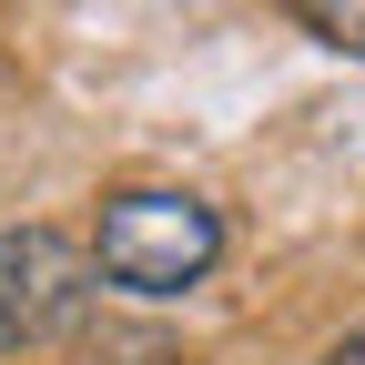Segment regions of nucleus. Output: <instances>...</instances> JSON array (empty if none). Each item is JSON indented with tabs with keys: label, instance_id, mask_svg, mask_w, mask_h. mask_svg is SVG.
I'll use <instances>...</instances> for the list:
<instances>
[{
	"label": "nucleus",
	"instance_id": "f257e3e1",
	"mask_svg": "<svg viewBox=\"0 0 365 365\" xmlns=\"http://www.w3.org/2000/svg\"><path fill=\"white\" fill-rule=\"evenodd\" d=\"M213 254H223V213L203 193H163V182L112 193L102 234H91V264H102L122 294H193L213 274Z\"/></svg>",
	"mask_w": 365,
	"mask_h": 365
},
{
	"label": "nucleus",
	"instance_id": "f03ea898",
	"mask_svg": "<svg viewBox=\"0 0 365 365\" xmlns=\"http://www.w3.org/2000/svg\"><path fill=\"white\" fill-rule=\"evenodd\" d=\"M91 264L71 234H51V223H21V234H0V355L11 345H41V335H61L81 294H91Z\"/></svg>",
	"mask_w": 365,
	"mask_h": 365
},
{
	"label": "nucleus",
	"instance_id": "7ed1b4c3",
	"mask_svg": "<svg viewBox=\"0 0 365 365\" xmlns=\"http://www.w3.org/2000/svg\"><path fill=\"white\" fill-rule=\"evenodd\" d=\"M284 11H294L314 41H335V51H365V0H284Z\"/></svg>",
	"mask_w": 365,
	"mask_h": 365
},
{
	"label": "nucleus",
	"instance_id": "20e7f679",
	"mask_svg": "<svg viewBox=\"0 0 365 365\" xmlns=\"http://www.w3.org/2000/svg\"><path fill=\"white\" fill-rule=\"evenodd\" d=\"M325 365H365V335H345V345H335V355H325Z\"/></svg>",
	"mask_w": 365,
	"mask_h": 365
}]
</instances>
